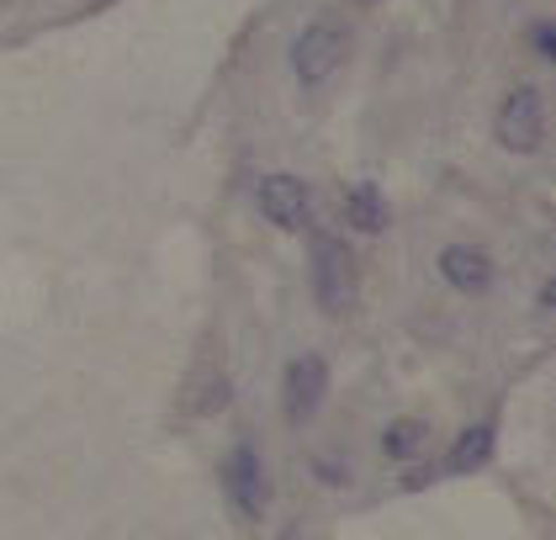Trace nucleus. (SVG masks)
<instances>
[{
    "mask_svg": "<svg viewBox=\"0 0 556 540\" xmlns=\"http://www.w3.org/2000/svg\"><path fill=\"white\" fill-rule=\"evenodd\" d=\"M440 276H445V287L471 297V291L493 287V260L482 250H471V244H451V250H440Z\"/></svg>",
    "mask_w": 556,
    "mask_h": 540,
    "instance_id": "0eeeda50",
    "label": "nucleus"
},
{
    "mask_svg": "<svg viewBox=\"0 0 556 540\" xmlns=\"http://www.w3.org/2000/svg\"><path fill=\"white\" fill-rule=\"evenodd\" d=\"M313 297L324 313H344L355 302V254L340 239H313Z\"/></svg>",
    "mask_w": 556,
    "mask_h": 540,
    "instance_id": "7ed1b4c3",
    "label": "nucleus"
},
{
    "mask_svg": "<svg viewBox=\"0 0 556 540\" xmlns=\"http://www.w3.org/2000/svg\"><path fill=\"white\" fill-rule=\"evenodd\" d=\"M493 456V424H471L467 435L451 445V456H445V472H471V466H482V461Z\"/></svg>",
    "mask_w": 556,
    "mask_h": 540,
    "instance_id": "1a4fd4ad",
    "label": "nucleus"
},
{
    "mask_svg": "<svg viewBox=\"0 0 556 540\" xmlns=\"http://www.w3.org/2000/svg\"><path fill=\"white\" fill-rule=\"evenodd\" d=\"M344 27L334 16H318V22H307L292 42V75L302 80V90H318V85L329 80L334 70H340L344 59Z\"/></svg>",
    "mask_w": 556,
    "mask_h": 540,
    "instance_id": "f03ea898",
    "label": "nucleus"
},
{
    "mask_svg": "<svg viewBox=\"0 0 556 540\" xmlns=\"http://www.w3.org/2000/svg\"><path fill=\"white\" fill-rule=\"evenodd\" d=\"M344 223H350L355 234H382L387 228V197L371 180H355V186L344 191Z\"/></svg>",
    "mask_w": 556,
    "mask_h": 540,
    "instance_id": "6e6552de",
    "label": "nucleus"
},
{
    "mask_svg": "<svg viewBox=\"0 0 556 540\" xmlns=\"http://www.w3.org/2000/svg\"><path fill=\"white\" fill-rule=\"evenodd\" d=\"M255 202H260V212H265L276 228H287V234L307 228V217H313L307 186H302L298 175H287V169H270V175L260 180V186H255Z\"/></svg>",
    "mask_w": 556,
    "mask_h": 540,
    "instance_id": "39448f33",
    "label": "nucleus"
},
{
    "mask_svg": "<svg viewBox=\"0 0 556 540\" xmlns=\"http://www.w3.org/2000/svg\"><path fill=\"white\" fill-rule=\"evenodd\" d=\"M535 53H546V59H552V53H556V48H552V27H546V22L535 27Z\"/></svg>",
    "mask_w": 556,
    "mask_h": 540,
    "instance_id": "9b49d317",
    "label": "nucleus"
},
{
    "mask_svg": "<svg viewBox=\"0 0 556 540\" xmlns=\"http://www.w3.org/2000/svg\"><path fill=\"white\" fill-rule=\"evenodd\" d=\"M324 392H329V361H324V355H298V361L287 366V387H281L287 418H292V424H307V418L324 409Z\"/></svg>",
    "mask_w": 556,
    "mask_h": 540,
    "instance_id": "423d86ee",
    "label": "nucleus"
},
{
    "mask_svg": "<svg viewBox=\"0 0 556 540\" xmlns=\"http://www.w3.org/2000/svg\"><path fill=\"white\" fill-rule=\"evenodd\" d=\"M223 493L228 503L244 514V519H260L265 503H270V482H265V466H260L255 445H233L228 461H223Z\"/></svg>",
    "mask_w": 556,
    "mask_h": 540,
    "instance_id": "20e7f679",
    "label": "nucleus"
},
{
    "mask_svg": "<svg viewBox=\"0 0 556 540\" xmlns=\"http://www.w3.org/2000/svg\"><path fill=\"white\" fill-rule=\"evenodd\" d=\"M493 133L509 154H535L546 143V96L541 85H514L493 117Z\"/></svg>",
    "mask_w": 556,
    "mask_h": 540,
    "instance_id": "f257e3e1",
    "label": "nucleus"
},
{
    "mask_svg": "<svg viewBox=\"0 0 556 540\" xmlns=\"http://www.w3.org/2000/svg\"><path fill=\"white\" fill-rule=\"evenodd\" d=\"M425 445V424L419 418H397V424H387V435H382V451L392 461H403V456H414Z\"/></svg>",
    "mask_w": 556,
    "mask_h": 540,
    "instance_id": "9d476101",
    "label": "nucleus"
}]
</instances>
